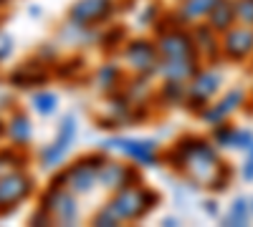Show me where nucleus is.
Returning <instances> with one entry per match:
<instances>
[{
    "instance_id": "39448f33",
    "label": "nucleus",
    "mask_w": 253,
    "mask_h": 227,
    "mask_svg": "<svg viewBox=\"0 0 253 227\" xmlns=\"http://www.w3.org/2000/svg\"><path fill=\"white\" fill-rule=\"evenodd\" d=\"M220 84H223V76L213 68L208 71H198L193 78L187 81V94H185V104L190 109H205L210 101L215 98V94L220 91Z\"/></svg>"
},
{
    "instance_id": "bb28decb",
    "label": "nucleus",
    "mask_w": 253,
    "mask_h": 227,
    "mask_svg": "<svg viewBox=\"0 0 253 227\" xmlns=\"http://www.w3.org/2000/svg\"><path fill=\"white\" fill-rule=\"evenodd\" d=\"M248 210H251V217H253V197H248Z\"/></svg>"
},
{
    "instance_id": "f8f14e48",
    "label": "nucleus",
    "mask_w": 253,
    "mask_h": 227,
    "mask_svg": "<svg viewBox=\"0 0 253 227\" xmlns=\"http://www.w3.org/2000/svg\"><path fill=\"white\" fill-rule=\"evenodd\" d=\"M33 190V179L23 172H10L0 177V204L3 207H15L18 202H23Z\"/></svg>"
},
{
    "instance_id": "aec40b11",
    "label": "nucleus",
    "mask_w": 253,
    "mask_h": 227,
    "mask_svg": "<svg viewBox=\"0 0 253 227\" xmlns=\"http://www.w3.org/2000/svg\"><path fill=\"white\" fill-rule=\"evenodd\" d=\"M117 81H119V68H117V66L104 64V66L99 68V73H96V84H99V89L109 91V89L117 86Z\"/></svg>"
},
{
    "instance_id": "4be33fe9",
    "label": "nucleus",
    "mask_w": 253,
    "mask_h": 227,
    "mask_svg": "<svg viewBox=\"0 0 253 227\" xmlns=\"http://www.w3.org/2000/svg\"><path fill=\"white\" fill-rule=\"evenodd\" d=\"M236 20L253 28V0H236Z\"/></svg>"
},
{
    "instance_id": "9d476101",
    "label": "nucleus",
    "mask_w": 253,
    "mask_h": 227,
    "mask_svg": "<svg viewBox=\"0 0 253 227\" xmlns=\"http://www.w3.org/2000/svg\"><path fill=\"white\" fill-rule=\"evenodd\" d=\"M220 51L228 61H248L253 56V28L248 26H233L220 38Z\"/></svg>"
},
{
    "instance_id": "cd10ccee",
    "label": "nucleus",
    "mask_w": 253,
    "mask_h": 227,
    "mask_svg": "<svg viewBox=\"0 0 253 227\" xmlns=\"http://www.w3.org/2000/svg\"><path fill=\"white\" fill-rule=\"evenodd\" d=\"M0 131H3V124H0Z\"/></svg>"
},
{
    "instance_id": "393cba45",
    "label": "nucleus",
    "mask_w": 253,
    "mask_h": 227,
    "mask_svg": "<svg viewBox=\"0 0 253 227\" xmlns=\"http://www.w3.org/2000/svg\"><path fill=\"white\" fill-rule=\"evenodd\" d=\"M243 179L246 182H253V147L248 149V159L243 164Z\"/></svg>"
},
{
    "instance_id": "c85d7f7f",
    "label": "nucleus",
    "mask_w": 253,
    "mask_h": 227,
    "mask_svg": "<svg viewBox=\"0 0 253 227\" xmlns=\"http://www.w3.org/2000/svg\"><path fill=\"white\" fill-rule=\"evenodd\" d=\"M0 3H3V0H0Z\"/></svg>"
},
{
    "instance_id": "f257e3e1",
    "label": "nucleus",
    "mask_w": 253,
    "mask_h": 227,
    "mask_svg": "<svg viewBox=\"0 0 253 227\" xmlns=\"http://www.w3.org/2000/svg\"><path fill=\"white\" fill-rule=\"evenodd\" d=\"M170 167L182 172L198 187L225 190L228 179H230V169L218 157L215 147L205 139H198V136H187V139H180L175 144L170 152Z\"/></svg>"
},
{
    "instance_id": "5701e85b",
    "label": "nucleus",
    "mask_w": 253,
    "mask_h": 227,
    "mask_svg": "<svg viewBox=\"0 0 253 227\" xmlns=\"http://www.w3.org/2000/svg\"><path fill=\"white\" fill-rule=\"evenodd\" d=\"M122 220L117 217V212L109 207V204H104V207L94 215V225H99V227H107V225H119Z\"/></svg>"
},
{
    "instance_id": "b1692460",
    "label": "nucleus",
    "mask_w": 253,
    "mask_h": 227,
    "mask_svg": "<svg viewBox=\"0 0 253 227\" xmlns=\"http://www.w3.org/2000/svg\"><path fill=\"white\" fill-rule=\"evenodd\" d=\"M13 51V38L5 35V33H0V61H5Z\"/></svg>"
},
{
    "instance_id": "f03ea898",
    "label": "nucleus",
    "mask_w": 253,
    "mask_h": 227,
    "mask_svg": "<svg viewBox=\"0 0 253 227\" xmlns=\"http://www.w3.org/2000/svg\"><path fill=\"white\" fill-rule=\"evenodd\" d=\"M157 202V195L150 192L147 187H142V184H124V187L114 190L112 199L107 202L109 207L117 212V217L122 222H139L147 212H150L155 207Z\"/></svg>"
},
{
    "instance_id": "7ed1b4c3",
    "label": "nucleus",
    "mask_w": 253,
    "mask_h": 227,
    "mask_svg": "<svg viewBox=\"0 0 253 227\" xmlns=\"http://www.w3.org/2000/svg\"><path fill=\"white\" fill-rule=\"evenodd\" d=\"M104 157H86V159H79L76 164L63 172V177L56 179V184H63L69 192L74 195H86L91 192L96 184H99V167H101Z\"/></svg>"
},
{
    "instance_id": "ddd939ff",
    "label": "nucleus",
    "mask_w": 253,
    "mask_h": 227,
    "mask_svg": "<svg viewBox=\"0 0 253 227\" xmlns=\"http://www.w3.org/2000/svg\"><path fill=\"white\" fill-rule=\"evenodd\" d=\"M243 98H246V91L243 89H233V91H228L223 98L218 101H210V104L205 109H200V119L205 124H210V127H218V124H223L228 119V114H233L241 104H243Z\"/></svg>"
},
{
    "instance_id": "2eb2a0df",
    "label": "nucleus",
    "mask_w": 253,
    "mask_h": 227,
    "mask_svg": "<svg viewBox=\"0 0 253 227\" xmlns=\"http://www.w3.org/2000/svg\"><path fill=\"white\" fill-rule=\"evenodd\" d=\"M132 182V169L122 162H112V159H104L101 167H99V184L109 190H119L124 184Z\"/></svg>"
},
{
    "instance_id": "9b49d317",
    "label": "nucleus",
    "mask_w": 253,
    "mask_h": 227,
    "mask_svg": "<svg viewBox=\"0 0 253 227\" xmlns=\"http://www.w3.org/2000/svg\"><path fill=\"white\" fill-rule=\"evenodd\" d=\"M157 51L160 58H172V56H198L193 33H187L182 28H170L157 38Z\"/></svg>"
},
{
    "instance_id": "a211bd4d",
    "label": "nucleus",
    "mask_w": 253,
    "mask_h": 227,
    "mask_svg": "<svg viewBox=\"0 0 253 227\" xmlns=\"http://www.w3.org/2000/svg\"><path fill=\"white\" fill-rule=\"evenodd\" d=\"M218 0H182V8H180V18L193 23V20L208 18V13L215 8Z\"/></svg>"
},
{
    "instance_id": "4468645a",
    "label": "nucleus",
    "mask_w": 253,
    "mask_h": 227,
    "mask_svg": "<svg viewBox=\"0 0 253 227\" xmlns=\"http://www.w3.org/2000/svg\"><path fill=\"white\" fill-rule=\"evenodd\" d=\"M157 73L165 81H180L187 84L198 73V56H172V58H160Z\"/></svg>"
},
{
    "instance_id": "a878e982",
    "label": "nucleus",
    "mask_w": 253,
    "mask_h": 227,
    "mask_svg": "<svg viewBox=\"0 0 253 227\" xmlns=\"http://www.w3.org/2000/svg\"><path fill=\"white\" fill-rule=\"evenodd\" d=\"M203 204H205V212H208V215H213V217L218 215V202H215V199H208V202H203Z\"/></svg>"
},
{
    "instance_id": "412c9836",
    "label": "nucleus",
    "mask_w": 253,
    "mask_h": 227,
    "mask_svg": "<svg viewBox=\"0 0 253 227\" xmlns=\"http://www.w3.org/2000/svg\"><path fill=\"white\" fill-rule=\"evenodd\" d=\"M56 94H51V91H43V94H36L33 96V109L41 114V116H48V114H53L56 111Z\"/></svg>"
},
{
    "instance_id": "dca6fc26",
    "label": "nucleus",
    "mask_w": 253,
    "mask_h": 227,
    "mask_svg": "<svg viewBox=\"0 0 253 227\" xmlns=\"http://www.w3.org/2000/svg\"><path fill=\"white\" fill-rule=\"evenodd\" d=\"M236 23H238L236 20V0H218L215 8L208 13V26L215 33H225Z\"/></svg>"
},
{
    "instance_id": "6e6552de",
    "label": "nucleus",
    "mask_w": 253,
    "mask_h": 227,
    "mask_svg": "<svg viewBox=\"0 0 253 227\" xmlns=\"http://www.w3.org/2000/svg\"><path fill=\"white\" fill-rule=\"evenodd\" d=\"M41 207L48 210L51 217L56 222H61V225H74L79 220V204L71 197V192L66 187H61V184H53V187L46 192L43 204H41Z\"/></svg>"
},
{
    "instance_id": "f3484780",
    "label": "nucleus",
    "mask_w": 253,
    "mask_h": 227,
    "mask_svg": "<svg viewBox=\"0 0 253 227\" xmlns=\"http://www.w3.org/2000/svg\"><path fill=\"white\" fill-rule=\"evenodd\" d=\"M5 134L10 136V141L15 144V147H23V144H28L31 136H33V129H31L28 116L20 114V111L13 114V116L8 119V124H5Z\"/></svg>"
},
{
    "instance_id": "6ab92c4d",
    "label": "nucleus",
    "mask_w": 253,
    "mask_h": 227,
    "mask_svg": "<svg viewBox=\"0 0 253 227\" xmlns=\"http://www.w3.org/2000/svg\"><path fill=\"white\" fill-rule=\"evenodd\" d=\"M251 222V210H248V197H236L228 207V215L223 217V225H233V227H243Z\"/></svg>"
},
{
    "instance_id": "1a4fd4ad",
    "label": "nucleus",
    "mask_w": 253,
    "mask_h": 227,
    "mask_svg": "<svg viewBox=\"0 0 253 227\" xmlns=\"http://www.w3.org/2000/svg\"><path fill=\"white\" fill-rule=\"evenodd\" d=\"M114 10V0H79L69 10V23L74 28H91L107 20Z\"/></svg>"
},
{
    "instance_id": "20e7f679",
    "label": "nucleus",
    "mask_w": 253,
    "mask_h": 227,
    "mask_svg": "<svg viewBox=\"0 0 253 227\" xmlns=\"http://www.w3.org/2000/svg\"><path fill=\"white\" fill-rule=\"evenodd\" d=\"M122 61L137 76H152L160 68L157 43H150V40H129L122 51Z\"/></svg>"
},
{
    "instance_id": "423d86ee",
    "label": "nucleus",
    "mask_w": 253,
    "mask_h": 227,
    "mask_svg": "<svg viewBox=\"0 0 253 227\" xmlns=\"http://www.w3.org/2000/svg\"><path fill=\"white\" fill-rule=\"evenodd\" d=\"M104 147L122 152L139 167H155L160 162V147L155 139H109L104 141Z\"/></svg>"
},
{
    "instance_id": "0eeeda50",
    "label": "nucleus",
    "mask_w": 253,
    "mask_h": 227,
    "mask_svg": "<svg viewBox=\"0 0 253 227\" xmlns=\"http://www.w3.org/2000/svg\"><path fill=\"white\" fill-rule=\"evenodd\" d=\"M76 129H79L76 116H66V119L61 121V127H58V134H56L53 144L41 152V164H43L46 169L58 167V164L66 159V154H69V149H71V144H74V139H76Z\"/></svg>"
}]
</instances>
